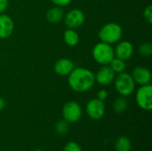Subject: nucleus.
I'll return each mask as SVG.
<instances>
[{"label":"nucleus","instance_id":"obj_1","mask_svg":"<svg viewBox=\"0 0 152 151\" xmlns=\"http://www.w3.org/2000/svg\"><path fill=\"white\" fill-rule=\"evenodd\" d=\"M68 77L69 87L77 93H85L90 90L95 83L94 72L86 68H74Z\"/></svg>","mask_w":152,"mask_h":151},{"label":"nucleus","instance_id":"obj_2","mask_svg":"<svg viewBox=\"0 0 152 151\" xmlns=\"http://www.w3.org/2000/svg\"><path fill=\"white\" fill-rule=\"evenodd\" d=\"M123 35V29L121 26L116 22H109L102 26L99 30L98 36L101 42L112 44L118 43Z\"/></svg>","mask_w":152,"mask_h":151},{"label":"nucleus","instance_id":"obj_3","mask_svg":"<svg viewBox=\"0 0 152 151\" xmlns=\"http://www.w3.org/2000/svg\"><path fill=\"white\" fill-rule=\"evenodd\" d=\"M94 60L101 65H109L115 58L114 49L111 44L100 42L96 44L92 51Z\"/></svg>","mask_w":152,"mask_h":151},{"label":"nucleus","instance_id":"obj_4","mask_svg":"<svg viewBox=\"0 0 152 151\" xmlns=\"http://www.w3.org/2000/svg\"><path fill=\"white\" fill-rule=\"evenodd\" d=\"M113 82L117 92L124 97L132 94L135 89L134 80L130 74L125 71L118 74V76L115 77Z\"/></svg>","mask_w":152,"mask_h":151},{"label":"nucleus","instance_id":"obj_5","mask_svg":"<svg viewBox=\"0 0 152 151\" xmlns=\"http://www.w3.org/2000/svg\"><path fill=\"white\" fill-rule=\"evenodd\" d=\"M135 100L138 106L146 111L152 109V86L151 84L141 85L136 92Z\"/></svg>","mask_w":152,"mask_h":151},{"label":"nucleus","instance_id":"obj_6","mask_svg":"<svg viewBox=\"0 0 152 151\" xmlns=\"http://www.w3.org/2000/svg\"><path fill=\"white\" fill-rule=\"evenodd\" d=\"M83 111L81 106L76 101H69L62 108V116L68 123H77L80 120Z\"/></svg>","mask_w":152,"mask_h":151},{"label":"nucleus","instance_id":"obj_7","mask_svg":"<svg viewBox=\"0 0 152 151\" xmlns=\"http://www.w3.org/2000/svg\"><path fill=\"white\" fill-rule=\"evenodd\" d=\"M86 111L91 119L100 120L105 114V104L97 98L92 99L86 103Z\"/></svg>","mask_w":152,"mask_h":151},{"label":"nucleus","instance_id":"obj_8","mask_svg":"<svg viewBox=\"0 0 152 151\" xmlns=\"http://www.w3.org/2000/svg\"><path fill=\"white\" fill-rule=\"evenodd\" d=\"M85 19L86 18L84 12L80 9L74 8L67 12V14L65 15L64 22L69 28L75 29L84 24Z\"/></svg>","mask_w":152,"mask_h":151},{"label":"nucleus","instance_id":"obj_9","mask_svg":"<svg viewBox=\"0 0 152 151\" xmlns=\"http://www.w3.org/2000/svg\"><path fill=\"white\" fill-rule=\"evenodd\" d=\"M95 81L101 85H108L114 81L116 77L115 72L111 69L110 65H103L96 73Z\"/></svg>","mask_w":152,"mask_h":151},{"label":"nucleus","instance_id":"obj_10","mask_svg":"<svg viewBox=\"0 0 152 151\" xmlns=\"http://www.w3.org/2000/svg\"><path fill=\"white\" fill-rule=\"evenodd\" d=\"M13 29L14 23L12 19L7 14H0V39H6L10 37Z\"/></svg>","mask_w":152,"mask_h":151},{"label":"nucleus","instance_id":"obj_11","mask_svg":"<svg viewBox=\"0 0 152 151\" xmlns=\"http://www.w3.org/2000/svg\"><path fill=\"white\" fill-rule=\"evenodd\" d=\"M114 53L115 57L123 61H127L134 53V46L129 41H121L117 44Z\"/></svg>","mask_w":152,"mask_h":151},{"label":"nucleus","instance_id":"obj_12","mask_svg":"<svg viewBox=\"0 0 152 151\" xmlns=\"http://www.w3.org/2000/svg\"><path fill=\"white\" fill-rule=\"evenodd\" d=\"M132 77L134 80L135 84L140 85H148L151 80V73L149 69L145 67H136L132 73Z\"/></svg>","mask_w":152,"mask_h":151},{"label":"nucleus","instance_id":"obj_13","mask_svg":"<svg viewBox=\"0 0 152 151\" xmlns=\"http://www.w3.org/2000/svg\"><path fill=\"white\" fill-rule=\"evenodd\" d=\"M73 69H74L73 61L67 58H61L58 60L53 66L54 72L61 77L69 76L70 72L73 70Z\"/></svg>","mask_w":152,"mask_h":151},{"label":"nucleus","instance_id":"obj_14","mask_svg":"<svg viewBox=\"0 0 152 151\" xmlns=\"http://www.w3.org/2000/svg\"><path fill=\"white\" fill-rule=\"evenodd\" d=\"M63 11L61 9V7L60 6H53L48 9L47 12H46V20L53 24H56L58 22H60L61 20V19L63 18Z\"/></svg>","mask_w":152,"mask_h":151},{"label":"nucleus","instance_id":"obj_15","mask_svg":"<svg viewBox=\"0 0 152 151\" xmlns=\"http://www.w3.org/2000/svg\"><path fill=\"white\" fill-rule=\"evenodd\" d=\"M63 39L67 45L73 47L76 46L79 42V36L77 32L73 28H68L64 31Z\"/></svg>","mask_w":152,"mask_h":151},{"label":"nucleus","instance_id":"obj_16","mask_svg":"<svg viewBox=\"0 0 152 151\" xmlns=\"http://www.w3.org/2000/svg\"><path fill=\"white\" fill-rule=\"evenodd\" d=\"M132 149V142L126 136H120L115 142V150L117 151H130Z\"/></svg>","mask_w":152,"mask_h":151},{"label":"nucleus","instance_id":"obj_17","mask_svg":"<svg viewBox=\"0 0 152 151\" xmlns=\"http://www.w3.org/2000/svg\"><path fill=\"white\" fill-rule=\"evenodd\" d=\"M110 67L111 68V69L115 72V74H119L122 73L126 70V61H123L121 59H118L117 57H115L110 63L109 64Z\"/></svg>","mask_w":152,"mask_h":151},{"label":"nucleus","instance_id":"obj_18","mask_svg":"<svg viewBox=\"0 0 152 151\" xmlns=\"http://www.w3.org/2000/svg\"><path fill=\"white\" fill-rule=\"evenodd\" d=\"M127 109H128V101L124 96L118 98L113 103V109L118 114L124 113L125 111H126Z\"/></svg>","mask_w":152,"mask_h":151},{"label":"nucleus","instance_id":"obj_19","mask_svg":"<svg viewBox=\"0 0 152 151\" xmlns=\"http://www.w3.org/2000/svg\"><path fill=\"white\" fill-rule=\"evenodd\" d=\"M55 131L59 135H65L69 132V123L62 119L59 120L55 125Z\"/></svg>","mask_w":152,"mask_h":151},{"label":"nucleus","instance_id":"obj_20","mask_svg":"<svg viewBox=\"0 0 152 151\" xmlns=\"http://www.w3.org/2000/svg\"><path fill=\"white\" fill-rule=\"evenodd\" d=\"M139 53L143 57H150L152 54V44L151 43H143L139 47Z\"/></svg>","mask_w":152,"mask_h":151},{"label":"nucleus","instance_id":"obj_21","mask_svg":"<svg viewBox=\"0 0 152 151\" xmlns=\"http://www.w3.org/2000/svg\"><path fill=\"white\" fill-rule=\"evenodd\" d=\"M62 151H82V149L77 142H69L64 146Z\"/></svg>","mask_w":152,"mask_h":151},{"label":"nucleus","instance_id":"obj_22","mask_svg":"<svg viewBox=\"0 0 152 151\" xmlns=\"http://www.w3.org/2000/svg\"><path fill=\"white\" fill-rule=\"evenodd\" d=\"M143 17L148 23L152 22V5H148L143 11Z\"/></svg>","mask_w":152,"mask_h":151},{"label":"nucleus","instance_id":"obj_23","mask_svg":"<svg viewBox=\"0 0 152 151\" xmlns=\"http://www.w3.org/2000/svg\"><path fill=\"white\" fill-rule=\"evenodd\" d=\"M50 1L56 6H60V7L67 6L72 2V0H50Z\"/></svg>","mask_w":152,"mask_h":151},{"label":"nucleus","instance_id":"obj_24","mask_svg":"<svg viewBox=\"0 0 152 151\" xmlns=\"http://www.w3.org/2000/svg\"><path fill=\"white\" fill-rule=\"evenodd\" d=\"M108 97H109V93H108V92H107L106 90H104V89L100 90V91L97 93V99H99V100H101V101H104Z\"/></svg>","mask_w":152,"mask_h":151},{"label":"nucleus","instance_id":"obj_25","mask_svg":"<svg viewBox=\"0 0 152 151\" xmlns=\"http://www.w3.org/2000/svg\"><path fill=\"white\" fill-rule=\"evenodd\" d=\"M8 6V0H0V13L4 12Z\"/></svg>","mask_w":152,"mask_h":151},{"label":"nucleus","instance_id":"obj_26","mask_svg":"<svg viewBox=\"0 0 152 151\" xmlns=\"http://www.w3.org/2000/svg\"><path fill=\"white\" fill-rule=\"evenodd\" d=\"M4 107H5V101L2 97H0V112L4 109Z\"/></svg>","mask_w":152,"mask_h":151},{"label":"nucleus","instance_id":"obj_27","mask_svg":"<svg viewBox=\"0 0 152 151\" xmlns=\"http://www.w3.org/2000/svg\"><path fill=\"white\" fill-rule=\"evenodd\" d=\"M34 151H44V150H34Z\"/></svg>","mask_w":152,"mask_h":151}]
</instances>
